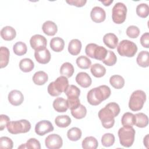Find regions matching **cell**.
Segmentation results:
<instances>
[{"instance_id":"obj_47","label":"cell","mask_w":149,"mask_h":149,"mask_svg":"<svg viewBox=\"0 0 149 149\" xmlns=\"http://www.w3.org/2000/svg\"><path fill=\"white\" fill-rule=\"evenodd\" d=\"M140 43L141 45L144 47L148 48L149 47V33L146 32L144 33L141 38H140Z\"/></svg>"},{"instance_id":"obj_15","label":"cell","mask_w":149,"mask_h":149,"mask_svg":"<svg viewBox=\"0 0 149 149\" xmlns=\"http://www.w3.org/2000/svg\"><path fill=\"white\" fill-rule=\"evenodd\" d=\"M34 57L36 61L41 64H47L51 60V54L47 48L39 51H35Z\"/></svg>"},{"instance_id":"obj_29","label":"cell","mask_w":149,"mask_h":149,"mask_svg":"<svg viewBox=\"0 0 149 149\" xmlns=\"http://www.w3.org/2000/svg\"><path fill=\"white\" fill-rule=\"evenodd\" d=\"M121 123L125 127H133L135 124V116L130 112L125 113L121 119Z\"/></svg>"},{"instance_id":"obj_13","label":"cell","mask_w":149,"mask_h":149,"mask_svg":"<svg viewBox=\"0 0 149 149\" xmlns=\"http://www.w3.org/2000/svg\"><path fill=\"white\" fill-rule=\"evenodd\" d=\"M90 16L91 20L95 23H101L105 20L106 13L104 9L100 6L94 7L91 12Z\"/></svg>"},{"instance_id":"obj_10","label":"cell","mask_w":149,"mask_h":149,"mask_svg":"<svg viewBox=\"0 0 149 149\" xmlns=\"http://www.w3.org/2000/svg\"><path fill=\"white\" fill-rule=\"evenodd\" d=\"M45 144L49 149H58L62 146V139L57 134H51L45 138Z\"/></svg>"},{"instance_id":"obj_28","label":"cell","mask_w":149,"mask_h":149,"mask_svg":"<svg viewBox=\"0 0 149 149\" xmlns=\"http://www.w3.org/2000/svg\"><path fill=\"white\" fill-rule=\"evenodd\" d=\"M34 68L33 61L30 58L22 59L19 62V68L23 72H30Z\"/></svg>"},{"instance_id":"obj_22","label":"cell","mask_w":149,"mask_h":149,"mask_svg":"<svg viewBox=\"0 0 149 149\" xmlns=\"http://www.w3.org/2000/svg\"><path fill=\"white\" fill-rule=\"evenodd\" d=\"M81 49V42L78 39L72 40L68 45V51L72 55H78Z\"/></svg>"},{"instance_id":"obj_2","label":"cell","mask_w":149,"mask_h":149,"mask_svg":"<svg viewBox=\"0 0 149 149\" xmlns=\"http://www.w3.org/2000/svg\"><path fill=\"white\" fill-rule=\"evenodd\" d=\"M111 93L110 88L106 85H101L90 90L87 95L88 102L92 105H98L102 101L110 96Z\"/></svg>"},{"instance_id":"obj_39","label":"cell","mask_w":149,"mask_h":149,"mask_svg":"<svg viewBox=\"0 0 149 149\" xmlns=\"http://www.w3.org/2000/svg\"><path fill=\"white\" fill-rule=\"evenodd\" d=\"M71 114L76 119H82L84 118L87 114L86 108L84 105L80 104L76 109L71 110Z\"/></svg>"},{"instance_id":"obj_31","label":"cell","mask_w":149,"mask_h":149,"mask_svg":"<svg viewBox=\"0 0 149 149\" xmlns=\"http://www.w3.org/2000/svg\"><path fill=\"white\" fill-rule=\"evenodd\" d=\"M111 85L116 89H120L125 85V80L123 77L120 75H113L109 79Z\"/></svg>"},{"instance_id":"obj_20","label":"cell","mask_w":149,"mask_h":149,"mask_svg":"<svg viewBox=\"0 0 149 149\" xmlns=\"http://www.w3.org/2000/svg\"><path fill=\"white\" fill-rule=\"evenodd\" d=\"M52 105L54 109L58 112H65L68 109L66 100L62 97H58L55 99Z\"/></svg>"},{"instance_id":"obj_37","label":"cell","mask_w":149,"mask_h":149,"mask_svg":"<svg viewBox=\"0 0 149 149\" xmlns=\"http://www.w3.org/2000/svg\"><path fill=\"white\" fill-rule=\"evenodd\" d=\"M76 64L80 69H88L91 65V60L86 56H80L76 59Z\"/></svg>"},{"instance_id":"obj_34","label":"cell","mask_w":149,"mask_h":149,"mask_svg":"<svg viewBox=\"0 0 149 149\" xmlns=\"http://www.w3.org/2000/svg\"><path fill=\"white\" fill-rule=\"evenodd\" d=\"M81 134L82 132L81 130L76 127H72L67 132L68 138L72 141H76L79 140L81 137Z\"/></svg>"},{"instance_id":"obj_9","label":"cell","mask_w":149,"mask_h":149,"mask_svg":"<svg viewBox=\"0 0 149 149\" xmlns=\"http://www.w3.org/2000/svg\"><path fill=\"white\" fill-rule=\"evenodd\" d=\"M127 7L122 2H118L115 4L112 10V19L116 24L123 23L126 18Z\"/></svg>"},{"instance_id":"obj_23","label":"cell","mask_w":149,"mask_h":149,"mask_svg":"<svg viewBox=\"0 0 149 149\" xmlns=\"http://www.w3.org/2000/svg\"><path fill=\"white\" fill-rule=\"evenodd\" d=\"M48 79V74L44 71L40 70L36 72L33 76V81L36 85L44 84Z\"/></svg>"},{"instance_id":"obj_1","label":"cell","mask_w":149,"mask_h":149,"mask_svg":"<svg viewBox=\"0 0 149 149\" xmlns=\"http://www.w3.org/2000/svg\"><path fill=\"white\" fill-rule=\"evenodd\" d=\"M119 105L114 102H109L98 112V117L101 121L102 126L105 129H110L115 123L114 118L120 113Z\"/></svg>"},{"instance_id":"obj_49","label":"cell","mask_w":149,"mask_h":149,"mask_svg":"<svg viewBox=\"0 0 149 149\" xmlns=\"http://www.w3.org/2000/svg\"><path fill=\"white\" fill-rule=\"evenodd\" d=\"M148 140H149V134H147L143 140L144 145L146 146V148H148Z\"/></svg>"},{"instance_id":"obj_46","label":"cell","mask_w":149,"mask_h":149,"mask_svg":"<svg viewBox=\"0 0 149 149\" xmlns=\"http://www.w3.org/2000/svg\"><path fill=\"white\" fill-rule=\"evenodd\" d=\"M10 122V118L6 115H0V130H3Z\"/></svg>"},{"instance_id":"obj_26","label":"cell","mask_w":149,"mask_h":149,"mask_svg":"<svg viewBox=\"0 0 149 149\" xmlns=\"http://www.w3.org/2000/svg\"><path fill=\"white\" fill-rule=\"evenodd\" d=\"M135 116V125L139 127H145L148 124V116L144 113L140 112L134 115Z\"/></svg>"},{"instance_id":"obj_11","label":"cell","mask_w":149,"mask_h":149,"mask_svg":"<svg viewBox=\"0 0 149 149\" xmlns=\"http://www.w3.org/2000/svg\"><path fill=\"white\" fill-rule=\"evenodd\" d=\"M30 44L31 48L35 51H39L46 48L47 41L45 37L40 34L33 36L30 40Z\"/></svg>"},{"instance_id":"obj_33","label":"cell","mask_w":149,"mask_h":149,"mask_svg":"<svg viewBox=\"0 0 149 149\" xmlns=\"http://www.w3.org/2000/svg\"><path fill=\"white\" fill-rule=\"evenodd\" d=\"M74 73V68L72 63L69 62L63 63L60 68V73L62 76L65 77H70Z\"/></svg>"},{"instance_id":"obj_12","label":"cell","mask_w":149,"mask_h":149,"mask_svg":"<svg viewBox=\"0 0 149 149\" xmlns=\"http://www.w3.org/2000/svg\"><path fill=\"white\" fill-rule=\"evenodd\" d=\"M53 130L54 126L49 120H41L37 123L35 126V132L39 136H44Z\"/></svg>"},{"instance_id":"obj_6","label":"cell","mask_w":149,"mask_h":149,"mask_svg":"<svg viewBox=\"0 0 149 149\" xmlns=\"http://www.w3.org/2000/svg\"><path fill=\"white\" fill-rule=\"evenodd\" d=\"M8 132L13 134L19 133H25L31 129V123L26 119L11 121L6 126Z\"/></svg>"},{"instance_id":"obj_21","label":"cell","mask_w":149,"mask_h":149,"mask_svg":"<svg viewBox=\"0 0 149 149\" xmlns=\"http://www.w3.org/2000/svg\"><path fill=\"white\" fill-rule=\"evenodd\" d=\"M64 47V40L59 37H54L50 41V47L55 52H59L62 51Z\"/></svg>"},{"instance_id":"obj_4","label":"cell","mask_w":149,"mask_h":149,"mask_svg":"<svg viewBox=\"0 0 149 149\" xmlns=\"http://www.w3.org/2000/svg\"><path fill=\"white\" fill-rule=\"evenodd\" d=\"M135 130L133 127H122L118 130V134L120 143L125 147H130L134 141Z\"/></svg>"},{"instance_id":"obj_43","label":"cell","mask_w":149,"mask_h":149,"mask_svg":"<svg viewBox=\"0 0 149 149\" xmlns=\"http://www.w3.org/2000/svg\"><path fill=\"white\" fill-rule=\"evenodd\" d=\"M67 105L69 109L70 110H73L76 109L80 105V102L79 97H68L66 100Z\"/></svg>"},{"instance_id":"obj_32","label":"cell","mask_w":149,"mask_h":149,"mask_svg":"<svg viewBox=\"0 0 149 149\" xmlns=\"http://www.w3.org/2000/svg\"><path fill=\"white\" fill-rule=\"evenodd\" d=\"M55 123L59 127H66L71 123V119L68 115H59L55 119Z\"/></svg>"},{"instance_id":"obj_24","label":"cell","mask_w":149,"mask_h":149,"mask_svg":"<svg viewBox=\"0 0 149 149\" xmlns=\"http://www.w3.org/2000/svg\"><path fill=\"white\" fill-rule=\"evenodd\" d=\"M136 61L137 64L143 68H147L149 66V54L147 51H141L138 54Z\"/></svg>"},{"instance_id":"obj_19","label":"cell","mask_w":149,"mask_h":149,"mask_svg":"<svg viewBox=\"0 0 149 149\" xmlns=\"http://www.w3.org/2000/svg\"><path fill=\"white\" fill-rule=\"evenodd\" d=\"M16 30L11 26H5L1 30V36L6 41H11L13 40L16 37Z\"/></svg>"},{"instance_id":"obj_7","label":"cell","mask_w":149,"mask_h":149,"mask_svg":"<svg viewBox=\"0 0 149 149\" xmlns=\"http://www.w3.org/2000/svg\"><path fill=\"white\" fill-rule=\"evenodd\" d=\"M85 52L88 56L102 61L107 56L108 50L104 47L99 46L96 44L90 43L86 45Z\"/></svg>"},{"instance_id":"obj_16","label":"cell","mask_w":149,"mask_h":149,"mask_svg":"<svg viewBox=\"0 0 149 149\" xmlns=\"http://www.w3.org/2000/svg\"><path fill=\"white\" fill-rule=\"evenodd\" d=\"M76 81L83 88L90 87L92 83V80L90 76L86 72H79L76 76Z\"/></svg>"},{"instance_id":"obj_45","label":"cell","mask_w":149,"mask_h":149,"mask_svg":"<svg viewBox=\"0 0 149 149\" xmlns=\"http://www.w3.org/2000/svg\"><path fill=\"white\" fill-rule=\"evenodd\" d=\"M13 143L11 139L8 137L3 136L0 138V148L5 149H12Z\"/></svg>"},{"instance_id":"obj_18","label":"cell","mask_w":149,"mask_h":149,"mask_svg":"<svg viewBox=\"0 0 149 149\" xmlns=\"http://www.w3.org/2000/svg\"><path fill=\"white\" fill-rule=\"evenodd\" d=\"M42 29L45 34L50 36H54L58 31L56 24L51 20L45 22L42 26Z\"/></svg>"},{"instance_id":"obj_42","label":"cell","mask_w":149,"mask_h":149,"mask_svg":"<svg viewBox=\"0 0 149 149\" xmlns=\"http://www.w3.org/2000/svg\"><path fill=\"white\" fill-rule=\"evenodd\" d=\"M68 97H79L80 94V89L74 85H70L64 92Z\"/></svg>"},{"instance_id":"obj_48","label":"cell","mask_w":149,"mask_h":149,"mask_svg":"<svg viewBox=\"0 0 149 149\" xmlns=\"http://www.w3.org/2000/svg\"><path fill=\"white\" fill-rule=\"evenodd\" d=\"M66 3L70 5H74L77 7H82L86 3V0H67Z\"/></svg>"},{"instance_id":"obj_25","label":"cell","mask_w":149,"mask_h":149,"mask_svg":"<svg viewBox=\"0 0 149 149\" xmlns=\"http://www.w3.org/2000/svg\"><path fill=\"white\" fill-rule=\"evenodd\" d=\"M9 51L5 47H1L0 48V66L1 68L6 67L9 60Z\"/></svg>"},{"instance_id":"obj_27","label":"cell","mask_w":149,"mask_h":149,"mask_svg":"<svg viewBox=\"0 0 149 149\" xmlns=\"http://www.w3.org/2000/svg\"><path fill=\"white\" fill-rule=\"evenodd\" d=\"M82 147L84 149H96L98 147V143L97 140L93 137H86L82 141Z\"/></svg>"},{"instance_id":"obj_8","label":"cell","mask_w":149,"mask_h":149,"mask_svg":"<svg viewBox=\"0 0 149 149\" xmlns=\"http://www.w3.org/2000/svg\"><path fill=\"white\" fill-rule=\"evenodd\" d=\"M117 51L122 56L133 57L137 51V47L133 41L123 40L117 46Z\"/></svg>"},{"instance_id":"obj_44","label":"cell","mask_w":149,"mask_h":149,"mask_svg":"<svg viewBox=\"0 0 149 149\" xmlns=\"http://www.w3.org/2000/svg\"><path fill=\"white\" fill-rule=\"evenodd\" d=\"M126 33L127 36L130 38H136L139 36L140 31L137 26L132 25L127 28Z\"/></svg>"},{"instance_id":"obj_50","label":"cell","mask_w":149,"mask_h":149,"mask_svg":"<svg viewBox=\"0 0 149 149\" xmlns=\"http://www.w3.org/2000/svg\"><path fill=\"white\" fill-rule=\"evenodd\" d=\"M101 2L105 6H109L111 5V3L113 2V0H111V1H101Z\"/></svg>"},{"instance_id":"obj_30","label":"cell","mask_w":149,"mask_h":149,"mask_svg":"<svg viewBox=\"0 0 149 149\" xmlns=\"http://www.w3.org/2000/svg\"><path fill=\"white\" fill-rule=\"evenodd\" d=\"M91 73L95 77H101L104 76L106 73L105 68L100 63H95L91 65Z\"/></svg>"},{"instance_id":"obj_3","label":"cell","mask_w":149,"mask_h":149,"mask_svg":"<svg viewBox=\"0 0 149 149\" xmlns=\"http://www.w3.org/2000/svg\"><path fill=\"white\" fill-rule=\"evenodd\" d=\"M69 86V81L66 77L61 76L58 77L54 81L51 82L48 86L47 90L49 95L53 97L59 95L65 92Z\"/></svg>"},{"instance_id":"obj_40","label":"cell","mask_w":149,"mask_h":149,"mask_svg":"<svg viewBox=\"0 0 149 149\" xmlns=\"http://www.w3.org/2000/svg\"><path fill=\"white\" fill-rule=\"evenodd\" d=\"M117 61V58L115 54L110 50H108L107 54L105 59L102 61L103 63L107 66H113L114 65Z\"/></svg>"},{"instance_id":"obj_5","label":"cell","mask_w":149,"mask_h":149,"mask_svg":"<svg viewBox=\"0 0 149 149\" xmlns=\"http://www.w3.org/2000/svg\"><path fill=\"white\" fill-rule=\"evenodd\" d=\"M146 100L144 91L137 90L132 93L129 101V107L133 111H138L142 109Z\"/></svg>"},{"instance_id":"obj_41","label":"cell","mask_w":149,"mask_h":149,"mask_svg":"<svg viewBox=\"0 0 149 149\" xmlns=\"http://www.w3.org/2000/svg\"><path fill=\"white\" fill-rule=\"evenodd\" d=\"M114 142L115 136L112 133H105L101 137V143L104 147H110L113 144Z\"/></svg>"},{"instance_id":"obj_17","label":"cell","mask_w":149,"mask_h":149,"mask_svg":"<svg viewBox=\"0 0 149 149\" xmlns=\"http://www.w3.org/2000/svg\"><path fill=\"white\" fill-rule=\"evenodd\" d=\"M103 42L108 48L115 49L118 45V38L115 34L109 33L104 36Z\"/></svg>"},{"instance_id":"obj_14","label":"cell","mask_w":149,"mask_h":149,"mask_svg":"<svg viewBox=\"0 0 149 149\" xmlns=\"http://www.w3.org/2000/svg\"><path fill=\"white\" fill-rule=\"evenodd\" d=\"M9 102L14 106H19L22 104L24 100V96L21 91L17 90H12L8 96Z\"/></svg>"},{"instance_id":"obj_38","label":"cell","mask_w":149,"mask_h":149,"mask_svg":"<svg viewBox=\"0 0 149 149\" xmlns=\"http://www.w3.org/2000/svg\"><path fill=\"white\" fill-rule=\"evenodd\" d=\"M137 15L142 18H146L149 14V6L147 3H141L136 7Z\"/></svg>"},{"instance_id":"obj_35","label":"cell","mask_w":149,"mask_h":149,"mask_svg":"<svg viewBox=\"0 0 149 149\" xmlns=\"http://www.w3.org/2000/svg\"><path fill=\"white\" fill-rule=\"evenodd\" d=\"M14 53L19 56H22L26 54L27 48L26 44L22 41H18L15 43L13 47Z\"/></svg>"},{"instance_id":"obj_36","label":"cell","mask_w":149,"mask_h":149,"mask_svg":"<svg viewBox=\"0 0 149 149\" xmlns=\"http://www.w3.org/2000/svg\"><path fill=\"white\" fill-rule=\"evenodd\" d=\"M18 148H30V149H40L41 145L38 140L35 138H31L29 139L26 143L23 144L20 146Z\"/></svg>"}]
</instances>
